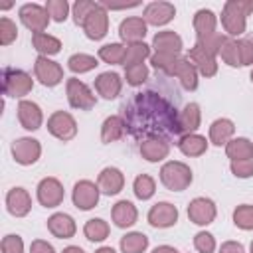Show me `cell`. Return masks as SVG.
I'll use <instances>...</instances> for the list:
<instances>
[{
	"instance_id": "277c9868",
	"label": "cell",
	"mask_w": 253,
	"mask_h": 253,
	"mask_svg": "<svg viewBox=\"0 0 253 253\" xmlns=\"http://www.w3.org/2000/svg\"><path fill=\"white\" fill-rule=\"evenodd\" d=\"M32 89H34V79L28 71L16 67L2 69V95L22 101Z\"/></svg>"
},
{
	"instance_id": "ffe728a7",
	"label": "cell",
	"mask_w": 253,
	"mask_h": 253,
	"mask_svg": "<svg viewBox=\"0 0 253 253\" xmlns=\"http://www.w3.org/2000/svg\"><path fill=\"white\" fill-rule=\"evenodd\" d=\"M93 87H95L99 97L111 101V99H117L121 95V91H123V77L117 71H103V73H99L95 77Z\"/></svg>"
},
{
	"instance_id": "6f0895ef",
	"label": "cell",
	"mask_w": 253,
	"mask_h": 253,
	"mask_svg": "<svg viewBox=\"0 0 253 253\" xmlns=\"http://www.w3.org/2000/svg\"><path fill=\"white\" fill-rule=\"evenodd\" d=\"M95 253H117L113 247H109V245H103V247H99Z\"/></svg>"
},
{
	"instance_id": "1f68e13d",
	"label": "cell",
	"mask_w": 253,
	"mask_h": 253,
	"mask_svg": "<svg viewBox=\"0 0 253 253\" xmlns=\"http://www.w3.org/2000/svg\"><path fill=\"white\" fill-rule=\"evenodd\" d=\"M225 156L229 158V162L253 158V142L247 136H233L225 144Z\"/></svg>"
},
{
	"instance_id": "5bb4252c",
	"label": "cell",
	"mask_w": 253,
	"mask_h": 253,
	"mask_svg": "<svg viewBox=\"0 0 253 253\" xmlns=\"http://www.w3.org/2000/svg\"><path fill=\"white\" fill-rule=\"evenodd\" d=\"M178 217H180V211L170 202H156L146 213V221L154 229H168L178 223Z\"/></svg>"
},
{
	"instance_id": "e0dca14e",
	"label": "cell",
	"mask_w": 253,
	"mask_h": 253,
	"mask_svg": "<svg viewBox=\"0 0 253 253\" xmlns=\"http://www.w3.org/2000/svg\"><path fill=\"white\" fill-rule=\"evenodd\" d=\"M150 47L154 49V53H166V55L180 57V51L184 49V40L180 34L172 30H162L154 34Z\"/></svg>"
},
{
	"instance_id": "603a6c76",
	"label": "cell",
	"mask_w": 253,
	"mask_h": 253,
	"mask_svg": "<svg viewBox=\"0 0 253 253\" xmlns=\"http://www.w3.org/2000/svg\"><path fill=\"white\" fill-rule=\"evenodd\" d=\"M97 186L103 196H117L125 188V174L117 166H105L97 176Z\"/></svg>"
},
{
	"instance_id": "680465c9",
	"label": "cell",
	"mask_w": 253,
	"mask_h": 253,
	"mask_svg": "<svg viewBox=\"0 0 253 253\" xmlns=\"http://www.w3.org/2000/svg\"><path fill=\"white\" fill-rule=\"evenodd\" d=\"M12 6H14V4H12V2H8V4H2L0 8H2V10H8V8H12Z\"/></svg>"
},
{
	"instance_id": "cb8c5ba5",
	"label": "cell",
	"mask_w": 253,
	"mask_h": 253,
	"mask_svg": "<svg viewBox=\"0 0 253 253\" xmlns=\"http://www.w3.org/2000/svg\"><path fill=\"white\" fill-rule=\"evenodd\" d=\"M138 152L146 162H162L170 154V140L162 136L144 138L138 144Z\"/></svg>"
},
{
	"instance_id": "8992f818",
	"label": "cell",
	"mask_w": 253,
	"mask_h": 253,
	"mask_svg": "<svg viewBox=\"0 0 253 253\" xmlns=\"http://www.w3.org/2000/svg\"><path fill=\"white\" fill-rule=\"evenodd\" d=\"M47 132L61 142H69L77 136V121L67 111H53L47 117Z\"/></svg>"
},
{
	"instance_id": "11a10c76",
	"label": "cell",
	"mask_w": 253,
	"mask_h": 253,
	"mask_svg": "<svg viewBox=\"0 0 253 253\" xmlns=\"http://www.w3.org/2000/svg\"><path fill=\"white\" fill-rule=\"evenodd\" d=\"M152 253H180V251L172 245H158V247L152 249Z\"/></svg>"
},
{
	"instance_id": "91938a15",
	"label": "cell",
	"mask_w": 253,
	"mask_h": 253,
	"mask_svg": "<svg viewBox=\"0 0 253 253\" xmlns=\"http://www.w3.org/2000/svg\"><path fill=\"white\" fill-rule=\"evenodd\" d=\"M249 253H253V241L249 243Z\"/></svg>"
},
{
	"instance_id": "e575fe53",
	"label": "cell",
	"mask_w": 253,
	"mask_h": 253,
	"mask_svg": "<svg viewBox=\"0 0 253 253\" xmlns=\"http://www.w3.org/2000/svg\"><path fill=\"white\" fill-rule=\"evenodd\" d=\"M125 61L123 67L128 65H136V63H144V59H150L152 55V47L146 42H136V43H125Z\"/></svg>"
},
{
	"instance_id": "74e56055",
	"label": "cell",
	"mask_w": 253,
	"mask_h": 253,
	"mask_svg": "<svg viewBox=\"0 0 253 253\" xmlns=\"http://www.w3.org/2000/svg\"><path fill=\"white\" fill-rule=\"evenodd\" d=\"M99 65V57L91 55V53H73L69 55L67 59V69L75 75H83V73H89L93 71L95 67Z\"/></svg>"
},
{
	"instance_id": "60d3db41",
	"label": "cell",
	"mask_w": 253,
	"mask_h": 253,
	"mask_svg": "<svg viewBox=\"0 0 253 253\" xmlns=\"http://www.w3.org/2000/svg\"><path fill=\"white\" fill-rule=\"evenodd\" d=\"M219 57L229 67H241V57H239V47H237L235 38H229V36L225 38V42L221 43V49H219Z\"/></svg>"
},
{
	"instance_id": "7a4b0ae2",
	"label": "cell",
	"mask_w": 253,
	"mask_h": 253,
	"mask_svg": "<svg viewBox=\"0 0 253 253\" xmlns=\"http://www.w3.org/2000/svg\"><path fill=\"white\" fill-rule=\"evenodd\" d=\"M253 12V0H227L221 8V26L225 36L243 38L247 30V16Z\"/></svg>"
},
{
	"instance_id": "94428289",
	"label": "cell",
	"mask_w": 253,
	"mask_h": 253,
	"mask_svg": "<svg viewBox=\"0 0 253 253\" xmlns=\"http://www.w3.org/2000/svg\"><path fill=\"white\" fill-rule=\"evenodd\" d=\"M249 79H251V83H253V69H251V73H249Z\"/></svg>"
},
{
	"instance_id": "7bdbcfd3",
	"label": "cell",
	"mask_w": 253,
	"mask_h": 253,
	"mask_svg": "<svg viewBox=\"0 0 253 253\" xmlns=\"http://www.w3.org/2000/svg\"><path fill=\"white\" fill-rule=\"evenodd\" d=\"M227 36L219 34V32H211V34H206V36H196V43L200 47H204L208 53L211 55H219V49H221V43L225 42Z\"/></svg>"
},
{
	"instance_id": "ee69618b",
	"label": "cell",
	"mask_w": 253,
	"mask_h": 253,
	"mask_svg": "<svg viewBox=\"0 0 253 253\" xmlns=\"http://www.w3.org/2000/svg\"><path fill=\"white\" fill-rule=\"evenodd\" d=\"M43 6H45V10H47L49 18H51L53 22H57V24H61V22H65V20L69 18L71 6H69L67 0H47Z\"/></svg>"
},
{
	"instance_id": "30bf717a",
	"label": "cell",
	"mask_w": 253,
	"mask_h": 253,
	"mask_svg": "<svg viewBox=\"0 0 253 253\" xmlns=\"http://www.w3.org/2000/svg\"><path fill=\"white\" fill-rule=\"evenodd\" d=\"M18 16H20V22L32 32V34H40V32H45L47 24H49V14L45 10V6L42 4H36V2H28V4H22L20 10H18Z\"/></svg>"
},
{
	"instance_id": "f6af8a7d",
	"label": "cell",
	"mask_w": 253,
	"mask_h": 253,
	"mask_svg": "<svg viewBox=\"0 0 253 253\" xmlns=\"http://www.w3.org/2000/svg\"><path fill=\"white\" fill-rule=\"evenodd\" d=\"M194 247H196L198 253H215L217 243H215L213 233H210V231H206V229L198 231V233L194 235Z\"/></svg>"
},
{
	"instance_id": "d6a6232c",
	"label": "cell",
	"mask_w": 253,
	"mask_h": 253,
	"mask_svg": "<svg viewBox=\"0 0 253 253\" xmlns=\"http://www.w3.org/2000/svg\"><path fill=\"white\" fill-rule=\"evenodd\" d=\"M192 26L196 30V36H206V34L217 32L215 30L217 28V16L210 8H200L192 18Z\"/></svg>"
},
{
	"instance_id": "d6986e66",
	"label": "cell",
	"mask_w": 253,
	"mask_h": 253,
	"mask_svg": "<svg viewBox=\"0 0 253 253\" xmlns=\"http://www.w3.org/2000/svg\"><path fill=\"white\" fill-rule=\"evenodd\" d=\"M166 75L176 77L180 81L182 89H186V91H196L198 89V77H200V73L196 71V67L190 63L188 57H178Z\"/></svg>"
},
{
	"instance_id": "816d5d0a",
	"label": "cell",
	"mask_w": 253,
	"mask_h": 253,
	"mask_svg": "<svg viewBox=\"0 0 253 253\" xmlns=\"http://www.w3.org/2000/svg\"><path fill=\"white\" fill-rule=\"evenodd\" d=\"M178 57H174V55H166V53H154L152 51V55H150V65L154 67V69H158V71H164V73H168L170 71V67L174 65V61H176Z\"/></svg>"
},
{
	"instance_id": "c3c4849f",
	"label": "cell",
	"mask_w": 253,
	"mask_h": 253,
	"mask_svg": "<svg viewBox=\"0 0 253 253\" xmlns=\"http://www.w3.org/2000/svg\"><path fill=\"white\" fill-rule=\"evenodd\" d=\"M239 47V57H241V67L253 65V36H243L237 40Z\"/></svg>"
},
{
	"instance_id": "3957f363",
	"label": "cell",
	"mask_w": 253,
	"mask_h": 253,
	"mask_svg": "<svg viewBox=\"0 0 253 253\" xmlns=\"http://www.w3.org/2000/svg\"><path fill=\"white\" fill-rule=\"evenodd\" d=\"M158 178H160V184L166 190H170V192H184L194 182V172L182 160H168V162H164L160 166Z\"/></svg>"
},
{
	"instance_id": "db71d44e",
	"label": "cell",
	"mask_w": 253,
	"mask_h": 253,
	"mask_svg": "<svg viewBox=\"0 0 253 253\" xmlns=\"http://www.w3.org/2000/svg\"><path fill=\"white\" fill-rule=\"evenodd\" d=\"M217 253H245V247H243V243L229 239V241H223V243L219 245Z\"/></svg>"
},
{
	"instance_id": "b9f144b4",
	"label": "cell",
	"mask_w": 253,
	"mask_h": 253,
	"mask_svg": "<svg viewBox=\"0 0 253 253\" xmlns=\"http://www.w3.org/2000/svg\"><path fill=\"white\" fill-rule=\"evenodd\" d=\"M148 75H150V71H148L146 63H136V65L125 67V81H126V85H130V87H140V85H144V83L148 81Z\"/></svg>"
},
{
	"instance_id": "f35d334b",
	"label": "cell",
	"mask_w": 253,
	"mask_h": 253,
	"mask_svg": "<svg viewBox=\"0 0 253 253\" xmlns=\"http://www.w3.org/2000/svg\"><path fill=\"white\" fill-rule=\"evenodd\" d=\"M132 194L142 202L150 200L156 194V180L150 174H138L132 182Z\"/></svg>"
},
{
	"instance_id": "484cf974",
	"label": "cell",
	"mask_w": 253,
	"mask_h": 253,
	"mask_svg": "<svg viewBox=\"0 0 253 253\" xmlns=\"http://www.w3.org/2000/svg\"><path fill=\"white\" fill-rule=\"evenodd\" d=\"M111 219L119 229H128L138 219V210L130 200H119L111 208Z\"/></svg>"
},
{
	"instance_id": "d590c367",
	"label": "cell",
	"mask_w": 253,
	"mask_h": 253,
	"mask_svg": "<svg viewBox=\"0 0 253 253\" xmlns=\"http://www.w3.org/2000/svg\"><path fill=\"white\" fill-rule=\"evenodd\" d=\"M109 233H111V227H109V223H107L103 217H91V219H87L85 225H83V235H85L89 241H93V243L105 241V239L109 237Z\"/></svg>"
},
{
	"instance_id": "7dc6e473",
	"label": "cell",
	"mask_w": 253,
	"mask_h": 253,
	"mask_svg": "<svg viewBox=\"0 0 253 253\" xmlns=\"http://www.w3.org/2000/svg\"><path fill=\"white\" fill-rule=\"evenodd\" d=\"M97 6V2L93 0H77L73 6H71V16H73V22L77 26H83L85 18L91 14V10Z\"/></svg>"
},
{
	"instance_id": "4316f807",
	"label": "cell",
	"mask_w": 253,
	"mask_h": 253,
	"mask_svg": "<svg viewBox=\"0 0 253 253\" xmlns=\"http://www.w3.org/2000/svg\"><path fill=\"white\" fill-rule=\"evenodd\" d=\"M235 136V123L227 117L215 119L208 128V140L213 146H225Z\"/></svg>"
},
{
	"instance_id": "9f6ffc18",
	"label": "cell",
	"mask_w": 253,
	"mask_h": 253,
	"mask_svg": "<svg viewBox=\"0 0 253 253\" xmlns=\"http://www.w3.org/2000/svg\"><path fill=\"white\" fill-rule=\"evenodd\" d=\"M61 253H85V251H83V247H79V245H67V247H63Z\"/></svg>"
},
{
	"instance_id": "ba28073f",
	"label": "cell",
	"mask_w": 253,
	"mask_h": 253,
	"mask_svg": "<svg viewBox=\"0 0 253 253\" xmlns=\"http://www.w3.org/2000/svg\"><path fill=\"white\" fill-rule=\"evenodd\" d=\"M36 198H38V204L43 208H49V210L57 208L63 204V198H65L63 184L53 176H45L36 186Z\"/></svg>"
},
{
	"instance_id": "7c38bea8",
	"label": "cell",
	"mask_w": 253,
	"mask_h": 253,
	"mask_svg": "<svg viewBox=\"0 0 253 253\" xmlns=\"http://www.w3.org/2000/svg\"><path fill=\"white\" fill-rule=\"evenodd\" d=\"M81 28H83V32H85V36L89 40H93V42L103 40L107 36V32H109V10L101 2H97V6L85 18Z\"/></svg>"
},
{
	"instance_id": "83f0119b",
	"label": "cell",
	"mask_w": 253,
	"mask_h": 253,
	"mask_svg": "<svg viewBox=\"0 0 253 253\" xmlns=\"http://www.w3.org/2000/svg\"><path fill=\"white\" fill-rule=\"evenodd\" d=\"M202 125V109L198 103H186L180 111H178V128L180 134H190L196 132Z\"/></svg>"
},
{
	"instance_id": "44dd1931",
	"label": "cell",
	"mask_w": 253,
	"mask_h": 253,
	"mask_svg": "<svg viewBox=\"0 0 253 253\" xmlns=\"http://www.w3.org/2000/svg\"><path fill=\"white\" fill-rule=\"evenodd\" d=\"M6 210L14 217H26L32 210V196L26 188L14 186L6 194Z\"/></svg>"
},
{
	"instance_id": "4dcf8cb0",
	"label": "cell",
	"mask_w": 253,
	"mask_h": 253,
	"mask_svg": "<svg viewBox=\"0 0 253 253\" xmlns=\"http://www.w3.org/2000/svg\"><path fill=\"white\" fill-rule=\"evenodd\" d=\"M32 45L34 49L43 55V57H51L55 53L61 51V40L47 34V32H40V34H32Z\"/></svg>"
},
{
	"instance_id": "6da1fadb",
	"label": "cell",
	"mask_w": 253,
	"mask_h": 253,
	"mask_svg": "<svg viewBox=\"0 0 253 253\" xmlns=\"http://www.w3.org/2000/svg\"><path fill=\"white\" fill-rule=\"evenodd\" d=\"M123 119L126 123V132L140 140L152 136L168 138L172 134H180L178 111L166 97L154 91L136 93L125 105Z\"/></svg>"
},
{
	"instance_id": "8fae6325",
	"label": "cell",
	"mask_w": 253,
	"mask_h": 253,
	"mask_svg": "<svg viewBox=\"0 0 253 253\" xmlns=\"http://www.w3.org/2000/svg\"><path fill=\"white\" fill-rule=\"evenodd\" d=\"M99 198H101V190L97 186V182H91V180H79L73 184V190H71V202L77 210L81 211H89L93 210L97 204H99Z\"/></svg>"
},
{
	"instance_id": "52a82bcc",
	"label": "cell",
	"mask_w": 253,
	"mask_h": 253,
	"mask_svg": "<svg viewBox=\"0 0 253 253\" xmlns=\"http://www.w3.org/2000/svg\"><path fill=\"white\" fill-rule=\"evenodd\" d=\"M10 152H12V158L16 164L32 166L42 156V142L38 138H32V136H20L12 142Z\"/></svg>"
},
{
	"instance_id": "bcb514c9",
	"label": "cell",
	"mask_w": 253,
	"mask_h": 253,
	"mask_svg": "<svg viewBox=\"0 0 253 253\" xmlns=\"http://www.w3.org/2000/svg\"><path fill=\"white\" fill-rule=\"evenodd\" d=\"M18 38V26L14 20L2 16L0 18V45H10Z\"/></svg>"
},
{
	"instance_id": "836d02e7",
	"label": "cell",
	"mask_w": 253,
	"mask_h": 253,
	"mask_svg": "<svg viewBox=\"0 0 253 253\" xmlns=\"http://www.w3.org/2000/svg\"><path fill=\"white\" fill-rule=\"evenodd\" d=\"M121 253H144L148 249V235L142 231H128L119 241Z\"/></svg>"
},
{
	"instance_id": "ac0fdd59",
	"label": "cell",
	"mask_w": 253,
	"mask_h": 253,
	"mask_svg": "<svg viewBox=\"0 0 253 253\" xmlns=\"http://www.w3.org/2000/svg\"><path fill=\"white\" fill-rule=\"evenodd\" d=\"M186 57L190 59V63L196 67V71L202 77H213L217 73V57L208 53L204 47H200L198 43H194V47H190V51L186 53Z\"/></svg>"
},
{
	"instance_id": "d4e9b609",
	"label": "cell",
	"mask_w": 253,
	"mask_h": 253,
	"mask_svg": "<svg viewBox=\"0 0 253 253\" xmlns=\"http://www.w3.org/2000/svg\"><path fill=\"white\" fill-rule=\"evenodd\" d=\"M45 225H47V231H49L53 237H57V239H71V237L77 233V223H75V219H73L69 213H65V211H55V213H51V215L47 217Z\"/></svg>"
},
{
	"instance_id": "8d00e7d4",
	"label": "cell",
	"mask_w": 253,
	"mask_h": 253,
	"mask_svg": "<svg viewBox=\"0 0 253 253\" xmlns=\"http://www.w3.org/2000/svg\"><path fill=\"white\" fill-rule=\"evenodd\" d=\"M125 49H126L125 43L111 42V43H105V45L99 47L97 57L103 63H109V65H123V61H125Z\"/></svg>"
},
{
	"instance_id": "2e32d148",
	"label": "cell",
	"mask_w": 253,
	"mask_h": 253,
	"mask_svg": "<svg viewBox=\"0 0 253 253\" xmlns=\"http://www.w3.org/2000/svg\"><path fill=\"white\" fill-rule=\"evenodd\" d=\"M16 115H18L20 126L30 130V132L42 128V125H43V113H42V107L36 101L22 99L16 107Z\"/></svg>"
},
{
	"instance_id": "f546056e",
	"label": "cell",
	"mask_w": 253,
	"mask_h": 253,
	"mask_svg": "<svg viewBox=\"0 0 253 253\" xmlns=\"http://www.w3.org/2000/svg\"><path fill=\"white\" fill-rule=\"evenodd\" d=\"M126 134V123L123 119V115H111L103 121L101 125V142L111 144L121 140Z\"/></svg>"
},
{
	"instance_id": "681fc988",
	"label": "cell",
	"mask_w": 253,
	"mask_h": 253,
	"mask_svg": "<svg viewBox=\"0 0 253 253\" xmlns=\"http://www.w3.org/2000/svg\"><path fill=\"white\" fill-rule=\"evenodd\" d=\"M229 170L235 178H241V180H247L253 176V158H247V160H233L229 162Z\"/></svg>"
},
{
	"instance_id": "f907efd6",
	"label": "cell",
	"mask_w": 253,
	"mask_h": 253,
	"mask_svg": "<svg viewBox=\"0 0 253 253\" xmlns=\"http://www.w3.org/2000/svg\"><path fill=\"white\" fill-rule=\"evenodd\" d=\"M0 249L2 253H24V239L18 233H8L2 237Z\"/></svg>"
},
{
	"instance_id": "9c48e42d",
	"label": "cell",
	"mask_w": 253,
	"mask_h": 253,
	"mask_svg": "<svg viewBox=\"0 0 253 253\" xmlns=\"http://www.w3.org/2000/svg\"><path fill=\"white\" fill-rule=\"evenodd\" d=\"M188 219L200 227H206L210 223L215 221L217 217V206L211 198H206V196H198L194 200H190L188 204Z\"/></svg>"
},
{
	"instance_id": "4fadbf2b",
	"label": "cell",
	"mask_w": 253,
	"mask_h": 253,
	"mask_svg": "<svg viewBox=\"0 0 253 253\" xmlns=\"http://www.w3.org/2000/svg\"><path fill=\"white\" fill-rule=\"evenodd\" d=\"M34 77L43 87H55L63 81V67L57 61H53L51 57L38 55L34 61Z\"/></svg>"
},
{
	"instance_id": "9a60e30c",
	"label": "cell",
	"mask_w": 253,
	"mask_h": 253,
	"mask_svg": "<svg viewBox=\"0 0 253 253\" xmlns=\"http://www.w3.org/2000/svg\"><path fill=\"white\" fill-rule=\"evenodd\" d=\"M174 16H176V6L172 2H164V0L150 2L142 10V20L148 26H156V28L170 24L174 20Z\"/></svg>"
},
{
	"instance_id": "7402d4cb",
	"label": "cell",
	"mask_w": 253,
	"mask_h": 253,
	"mask_svg": "<svg viewBox=\"0 0 253 253\" xmlns=\"http://www.w3.org/2000/svg\"><path fill=\"white\" fill-rule=\"evenodd\" d=\"M146 32H148V24L142 20V16H128L119 24V38L123 43L144 42Z\"/></svg>"
},
{
	"instance_id": "ab89813d",
	"label": "cell",
	"mask_w": 253,
	"mask_h": 253,
	"mask_svg": "<svg viewBox=\"0 0 253 253\" xmlns=\"http://www.w3.org/2000/svg\"><path fill=\"white\" fill-rule=\"evenodd\" d=\"M233 225L241 231H253V204H239L233 210Z\"/></svg>"
},
{
	"instance_id": "f5cc1de1",
	"label": "cell",
	"mask_w": 253,
	"mask_h": 253,
	"mask_svg": "<svg viewBox=\"0 0 253 253\" xmlns=\"http://www.w3.org/2000/svg\"><path fill=\"white\" fill-rule=\"evenodd\" d=\"M30 253H55V249L45 239H34L30 243Z\"/></svg>"
},
{
	"instance_id": "5b68a950",
	"label": "cell",
	"mask_w": 253,
	"mask_h": 253,
	"mask_svg": "<svg viewBox=\"0 0 253 253\" xmlns=\"http://www.w3.org/2000/svg\"><path fill=\"white\" fill-rule=\"evenodd\" d=\"M65 95L69 105L77 111H91L97 105V95L91 91L87 83H83L77 77H69L65 81Z\"/></svg>"
},
{
	"instance_id": "f1b7e54d",
	"label": "cell",
	"mask_w": 253,
	"mask_h": 253,
	"mask_svg": "<svg viewBox=\"0 0 253 253\" xmlns=\"http://www.w3.org/2000/svg\"><path fill=\"white\" fill-rule=\"evenodd\" d=\"M178 150L188 156V158H198L202 154L208 152V146H210V140L204 136V134H198V132H190V134H182L178 138Z\"/></svg>"
}]
</instances>
